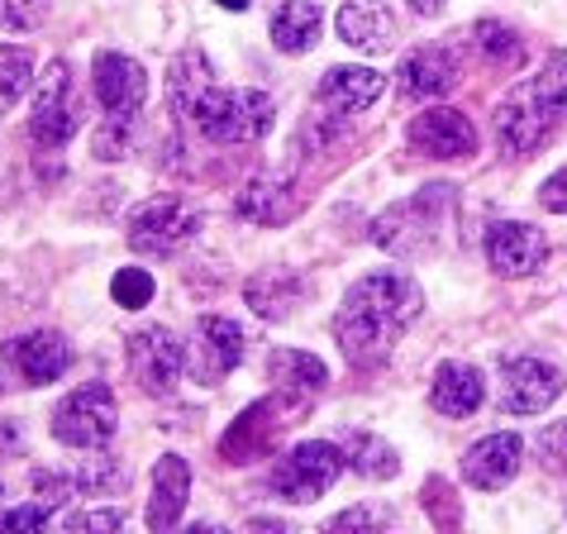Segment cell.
<instances>
[{
    "mask_svg": "<svg viewBox=\"0 0 567 534\" xmlns=\"http://www.w3.org/2000/svg\"><path fill=\"white\" fill-rule=\"evenodd\" d=\"M554 115L534 101V91L529 82L525 86H515L506 101L496 105V120H492V130H496V148L506 153V158H529L534 148L544 144V134L554 130Z\"/></svg>",
    "mask_w": 567,
    "mask_h": 534,
    "instance_id": "8fae6325",
    "label": "cell"
},
{
    "mask_svg": "<svg viewBox=\"0 0 567 534\" xmlns=\"http://www.w3.org/2000/svg\"><path fill=\"white\" fill-rule=\"evenodd\" d=\"M405 144L424 158H467V153H477V130H472V120L463 110L453 105H430L424 115L411 120V130H405Z\"/></svg>",
    "mask_w": 567,
    "mask_h": 534,
    "instance_id": "7c38bea8",
    "label": "cell"
},
{
    "mask_svg": "<svg viewBox=\"0 0 567 534\" xmlns=\"http://www.w3.org/2000/svg\"><path fill=\"white\" fill-rule=\"evenodd\" d=\"M396 86H401V96H411V101L449 96V91L458 86V58H453L449 49H415V53H405L401 68H396Z\"/></svg>",
    "mask_w": 567,
    "mask_h": 534,
    "instance_id": "ac0fdd59",
    "label": "cell"
},
{
    "mask_svg": "<svg viewBox=\"0 0 567 534\" xmlns=\"http://www.w3.org/2000/svg\"><path fill=\"white\" fill-rule=\"evenodd\" d=\"M486 263L501 277H529L548 263V239L525 219H501V225L486 229Z\"/></svg>",
    "mask_w": 567,
    "mask_h": 534,
    "instance_id": "2e32d148",
    "label": "cell"
},
{
    "mask_svg": "<svg viewBox=\"0 0 567 534\" xmlns=\"http://www.w3.org/2000/svg\"><path fill=\"white\" fill-rule=\"evenodd\" d=\"M296 206H301V196H296L287 182H277V177L248 182L244 196H239V215L254 219V225H287V219L296 215Z\"/></svg>",
    "mask_w": 567,
    "mask_h": 534,
    "instance_id": "484cf974",
    "label": "cell"
},
{
    "mask_svg": "<svg viewBox=\"0 0 567 534\" xmlns=\"http://www.w3.org/2000/svg\"><path fill=\"white\" fill-rule=\"evenodd\" d=\"M43 14H49V0H0V29H10V34L39 29Z\"/></svg>",
    "mask_w": 567,
    "mask_h": 534,
    "instance_id": "e575fe53",
    "label": "cell"
},
{
    "mask_svg": "<svg viewBox=\"0 0 567 534\" xmlns=\"http://www.w3.org/2000/svg\"><path fill=\"white\" fill-rule=\"evenodd\" d=\"M72 486H76V482H72L68 473H34V492H39L34 501H43V506H53V511H58L62 501L72 496Z\"/></svg>",
    "mask_w": 567,
    "mask_h": 534,
    "instance_id": "74e56055",
    "label": "cell"
},
{
    "mask_svg": "<svg viewBox=\"0 0 567 534\" xmlns=\"http://www.w3.org/2000/svg\"><path fill=\"white\" fill-rule=\"evenodd\" d=\"M110 296H115V306H124V310H144L153 301V277L144 267H120V273L110 277Z\"/></svg>",
    "mask_w": 567,
    "mask_h": 534,
    "instance_id": "d6a6232c",
    "label": "cell"
},
{
    "mask_svg": "<svg viewBox=\"0 0 567 534\" xmlns=\"http://www.w3.org/2000/svg\"><path fill=\"white\" fill-rule=\"evenodd\" d=\"M124 368H130L138 391H148V397H172V391H177V377L186 368V349L167 325H148L124 343Z\"/></svg>",
    "mask_w": 567,
    "mask_h": 534,
    "instance_id": "52a82bcc",
    "label": "cell"
},
{
    "mask_svg": "<svg viewBox=\"0 0 567 534\" xmlns=\"http://www.w3.org/2000/svg\"><path fill=\"white\" fill-rule=\"evenodd\" d=\"M339 449H343V463H349L353 473L372 477V482H386V477H396V473H401L396 449H391L386 439L368 434V430H349V434L339 439Z\"/></svg>",
    "mask_w": 567,
    "mask_h": 534,
    "instance_id": "4316f807",
    "label": "cell"
},
{
    "mask_svg": "<svg viewBox=\"0 0 567 534\" xmlns=\"http://www.w3.org/2000/svg\"><path fill=\"white\" fill-rule=\"evenodd\" d=\"M248 353V335L239 320L229 316H200L196 329H192V358H186V368L200 387H219L225 377L244 363Z\"/></svg>",
    "mask_w": 567,
    "mask_h": 534,
    "instance_id": "ba28073f",
    "label": "cell"
},
{
    "mask_svg": "<svg viewBox=\"0 0 567 534\" xmlns=\"http://www.w3.org/2000/svg\"><path fill=\"white\" fill-rule=\"evenodd\" d=\"M267 377H272L287 397H315V391H324L329 368H324V358H315L306 349H277L267 358Z\"/></svg>",
    "mask_w": 567,
    "mask_h": 534,
    "instance_id": "d4e9b609",
    "label": "cell"
},
{
    "mask_svg": "<svg viewBox=\"0 0 567 534\" xmlns=\"http://www.w3.org/2000/svg\"><path fill=\"white\" fill-rule=\"evenodd\" d=\"M53 439L68 449H101L120 430V405L105 382H86L53 405Z\"/></svg>",
    "mask_w": 567,
    "mask_h": 534,
    "instance_id": "5b68a950",
    "label": "cell"
},
{
    "mask_svg": "<svg viewBox=\"0 0 567 534\" xmlns=\"http://www.w3.org/2000/svg\"><path fill=\"white\" fill-rule=\"evenodd\" d=\"M200 206H192V201L182 196H153L144 201V206L130 210V225H124V234H130V248L134 254H153V258H167L177 254V248H186L200 234Z\"/></svg>",
    "mask_w": 567,
    "mask_h": 534,
    "instance_id": "277c9868",
    "label": "cell"
},
{
    "mask_svg": "<svg viewBox=\"0 0 567 534\" xmlns=\"http://www.w3.org/2000/svg\"><path fill=\"white\" fill-rule=\"evenodd\" d=\"M534 444H539V453H544L548 468L567 473V420H554V425H544L539 434H534Z\"/></svg>",
    "mask_w": 567,
    "mask_h": 534,
    "instance_id": "8d00e7d4",
    "label": "cell"
},
{
    "mask_svg": "<svg viewBox=\"0 0 567 534\" xmlns=\"http://www.w3.org/2000/svg\"><path fill=\"white\" fill-rule=\"evenodd\" d=\"M124 525V511H82V515H68V530H120Z\"/></svg>",
    "mask_w": 567,
    "mask_h": 534,
    "instance_id": "ab89813d",
    "label": "cell"
},
{
    "mask_svg": "<svg viewBox=\"0 0 567 534\" xmlns=\"http://www.w3.org/2000/svg\"><path fill=\"white\" fill-rule=\"evenodd\" d=\"M519 459H525V439L511 430H496L463 453V477L477 486V492H501V486L515 482Z\"/></svg>",
    "mask_w": 567,
    "mask_h": 534,
    "instance_id": "e0dca14e",
    "label": "cell"
},
{
    "mask_svg": "<svg viewBox=\"0 0 567 534\" xmlns=\"http://www.w3.org/2000/svg\"><path fill=\"white\" fill-rule=\"evenodd\" d=\"M563 397V372L544 358H506L501 363V411L544 415Z\"/></svg>",
    "mask_w": 567,
    "mask_h": 534,
    "instance_id": "30bf717a",
    "label": "cell"
},
{
    "mask_svg": "<svg viewBox=\"0 0 567 534\" xmlns=\"http://www.w3.org/2000/svg\"><path fill=\"white\" fill-rule=\"evenodd\" d=\"M6 363L24 387H49L72 368V343L58 329H34V335H20L6 343Z\"/></svg>",
    "mask_w": 567,
    "mask_h": 534,
    "instance_id": "9a60e30c",
    "label": "cell"
},
{
    "mask_svg": "<svg viewBox=\"0 0 567 534\" xmlns=\"http://www.w3.org/2000/svg\"><path fill=\"white\" fill-rule=\"evenodd\" d=\"M382 91H386V76L377 68H353V62L329 68L320 76V105L334 110V115H358V110H368Z\"/></svg>",
    "mask_w": 567,
    "mask_h": 534,
    "instance_id": "ffe728a7",
    "label": "cell"
},
{
    "mask_svg": "<svg viewBox=\"0 0 567 534\" xmlns=\"http://www.w3.org/2000/svg\"><path fill=\"white\" fill-rule=\"evenodd\" d=\"M53 521V506H43V501H29V506H14V511H0V534H20V530H43Z\"/></svg>",
    "mask_w": 567,
    "mask_h": 534,
    "instance_id": "d590c367",
    "label": "cell"
},
{
    "mask_svg": "<svg viewBox=\"0 0 567 534\" xmlns=\"http://www.w3.org/2000/svg\"><path fill=\"white\" fill-rule=\"evenodd\" d=\"M287 425H291V420H287V401H281V397H262V401L248 405L239 420H234L225 439H219V459H225V463H254V459H262V453L277 444V434Z\"/></svg>",
    "mask_w": 567,
    "mask_h": 534,
    "instance_id": "4fadbf2b",
    "label": "cell"
},
{
    "mask_svg": "<svg viewBox=\"0 0 567 534\" xmlns=\"http://www.w3.org/2000/svg\"><path fill=\"white\" fill-rule=\"evenodd\" d=\"M539 206H544L548 215H567V167L554 172V177L539 186Z\"/></svg>",
    "mask_w": 567,
    "mask_h": 534,
    "instance_id": "f35d334b",
    "label": "cell"
},
{
    "mask_svg": "<svg viewBox=\"0 0 567 534\" xmlns=\"http://www.w3.org/2000/svg\"><path fill=\"white\" fill-rule=\"evenodd\" d=\"M424 310V291L411 273L382 267V273L358 277L334 316V339L349 363H382L405 329Z\"/></svg>",
    "mask_w": 567,
    "mask_h": 534,
    "instance_id": "6da1fadb",
    "label": "cell"
},
{
    "mask_svg": "<svg viewBox=\"0 0 567 534\" xmlns=\"http://www.w3.org/2000/svg\"><path fill=\"white\" fill-rule=\"evenodd\" d=\"M339 39L358 53H391L396 49V14L386 0H349L339 10Z\"/></svg>",
    "mask_w": 567,
    "mask_h": 534,
    "instance_id": "d6986e66",
    "label": "cell"
},
{
    "mask_svg": "<svg viewBox=\"0 0 567 534\" xmlns=\"http://www.w3.org/2000/svg\"><path fill=\"white\" fill-rule=\"evenodd\" d=\"M91 91L105 115H138L148 96V76L130 53H96L91 62Z\"/></svg>",
    "mask_w": 567,
    "mask_h": 534,
    "instance_id": "5bb4252c",
    "label": "cell"
},
{
    "mask_svg": "<svg viewBox=\"0 0 567 534\" xmlns=\"http://www.w3.org/2000/svg\"><path fill=\"white\" fill-rule=\"evenodd\" d=\"M186 496H192V468H186L182 453H163L153 468V496H148V530H172L186 511Z\"/></svg>",
    "mask_w": 567,
    "mask_h": 534,
    "instance_id": "44dd1931",
    "label": "cell"
},
{
    "mask_svg": "<svg viewBox=\"0 0 567 534\" xmlns=\"http://www.w3.org/2000/svg\"><path fill=\"white\" fill-rule=\"evenodd\" d=\"M210 86V62L200 58V53H182L177 62H172V76H167V96H172V105L186 115V105H192L200 91Z\"/></svg>",
    "mask_w": 567,
    "mask_h": 534,
    "instance_id": "4dcf8cb0",
    "label": "cell"
},
{
    "mask_svg": "<svg viewBox=\"0 0 567 534\" xmlns=\"http://www.w3.org/2000/svg\"><path fill=\"white\" fill-rule=\"evenodd\" d=\"M405 6H411L415 14H424V20H430V14H444L449 0H405Z\"/></svg>",
    "mask_w": 567,
    "mask_h": 534,
    "instance_id": "b9f144b4",
    "label": "cell"
},
{
    "mask_svg": "<svg viewBox=\"0 0 567 534\" xmlns=\"http://www.w3.org/2000/svg\"><path fill=\"white\" fill-rule=\"evenodd\" d=\"M529 91H534V101H539L554 120L567 115V53L563 49H554L544 58L539 76H529Z\"/></svg>",
    "mask_w": 567,
    "mask_h": 534,
    "instance_id": "f546056e",
    "label": "cell"
},
{
    "mask_svg": "<svg viewBox=\"0 0 567 534\" xmlns=\"http://www.w3.org/2000/svg\"><path fill=\"white\" fill-rule=\"evenodd\" d=\"M449 192L453 186H420L411 201H396L372 219V244L396 258H420L439 234V210L449 206Z\"/></svg>",
    "mask_w": 567,
    "mask_h": 534,
    "instance_id": "3957f363",
    "label": "cell"
},
{
    "mask_svg": "<svg viewBox=\"0 0 567 534\" xmlns=\"http://www.w3.org/2000/svg\"><path fill=\"white\" fill-rule=\"evenodd\" d=\"M76 130H82V101L72 96L68 62H53V68L43 72V86H39V96H34L29 134H34L39 148H62Z\"/></svg>",
    "mask_w": 567,
    "mask_h": 534,
    "instance_id": "9c48e42d",
    "label": "cell"
},
{
    "mask_svg": "<svg viewBox=\"0 0 567 534\" xmlns=\"http://www.w3.org/2000/svg\"><path fill=\"white\" fill-rule=\"evenodd\" d=\"M472 43H477V53L492 62V68L515 72L519 62H525V49H519L515 29L501 24V20H477V24H472Z\"/></svg>",
    "mask_w": 567,
    "mask_h": 534,
    "instance_id": "83f0119b",
    "label": "cell"
},
{
    "mask_svg": "<svg viewBox=\"0 0 567 534\" xmlns=\"http://www.w3.org/2000/svg\"><path fill=\"white\" fill-rule=\"evenodd\" d=\"M225 10H248V0H219Z\"/></svg>",
    "mask_w": 567,
    "mask_h": 534,
    "instance_id": "7bdbcfd3",
    "label": "cell"
},
{
    "mask_svg": "<svg viewBox=\"0 0 567 534\" xmlns=\"http://www.w3.org/2000/svg\"><path fill=\"white\" fill-rule=\"evenodd\" d=\"M72 482L82 486L86 496H110V492H124V486L134 482V468L120 463L115 453H101V459H86L82 468H76Z\"/></svg>",
    "mask_w": 567,
    "mask_h": 534,
    "instance_id": "f1b7e54d",
    "label": "cell"
},
{
    "mask_svg": "<svg viewBox=\"0 0 567 534\" xmlns=\"http://www.w3.org/2000/svg\"><path fill=\"white\" fill-rule=\"evenodd\" d=\"M29 72H34V58L29 49H14V43H0V105H14L29 91Z\"/></svg>",
    "mask_w": 567,
    "mask_h": 534,
    "instance_id": "1f68e13d",
    "label": "cell"
},
{
    "mask_svg": "<svg viewBox=\"0 0 567 534\" xmlns=\"http://www.w3.org/2000/svg\"><path fill=\"white\" fill-rule=\"evenodd\" d=\"M377 525H386V515H377V511H343L334 515V530H377Z\"/></svg>",
    "mask_w": 567,
    "mask_h": 534,
    "instance_id": "60d3db41",
    "label": "cell"
},
{
    "mask_svg": "<svg viewBox=\"0 0 567 534\" xmlns=\"http://www.w3.org/2000/svg\"><path fill=\"white\" fill-rule=\"evenodd\" d=\"M430 401H434L439 415L463 420V415H472V411H477V405L486 401V382H482V372L472 368V363H458V358H449V363L434 368Z\"/></svg>",
    "mask_w": 567,
    "mask_h": 534,
    "instance_id": "7402d4cb",
    "label": "cell"
},
{
    "mask_svg": "<svg viewBox=\"0 0 567 534\" xmlns=\"http://www.w3.org/2000/svg\"><path fill=\"white\" fill-rule=\"evenodd\" d=\"M130 124H134V115H105V124L91 134V148H96L101 163H115L130 153Z\"/></svg>",
    "mask_w": 567,
    "mask_h": 534,
    "instance_id": "836d02e7",
    "label": "cell"
},
{
    "mask_svg": "<svg viewBox=\"0 0 567 534\" xmlns=\"http://www.w3.org/2000/svg\"><path fill=\"white\" fill-rule=\"evenodd\" d=\"M343 449L329 444V439H306V444H296L287 459H277L272 468V492L281 501H291V506H310V501H320L329 486L339 482L343 473Z\"/></svg>",
    "mask_w": 567,
    "mask_h": 534,
    "instance_id": "8992f818",
    "label": "cell"
},
{
    "mask_svg": "<svg viewBox=\"0 0 567 534\" xmlns=\"http://www.w3.org/2000/svg\"><path fill=\"white\" fill-rule=\"evenodd\" d=\"M320 29H324V10L315 0H281L272 14V43L277 53H291V58L310 53L320 43Z\"/></svg>",
    "mask_w": 567,
    "mask_h": 534,
    "instance_id": "603a6c76",
    "label": "cell"
},
{
    "mask_svg": "<svg viewBox=\"0 0 567 534\" xmlns=\"http://www.w3.org/2000/svg\"><path fill=\"white\" fill-rule=\"evenodd\" d=\"M186 115L210 144H254L277 124V101L254 86H206Z\"/></svg>",
    "mask_w": 567,
    "mask_h": 534,
    "instance_id": "7a4b0ae2",
    "label": "cell"
},
{
    "mask_svg": "<svg viewBox=\"0 0 567 534\" xmlns=\"http://www.w3.org/2000/svg\"><path fill=\"white\" fill-rule=\"evenodd\" d=\"M244 296H248V306H254V316H262V320H287L291 310H296V301H301V277L287 273V267H267V273L248 277Z\"/></svg>",
    "mask_w": 567,
    "mask_h": 534,
    "instance_id": "cb8c5ba5",
    "label": "cell"
}]
</instances>
